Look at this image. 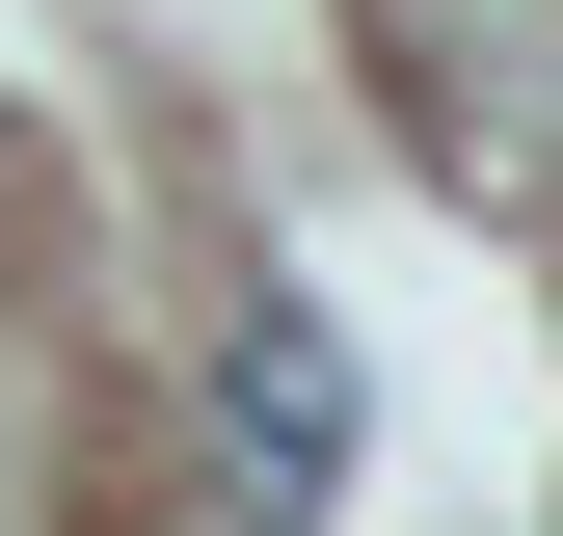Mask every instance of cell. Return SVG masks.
Listing matches in <instances>:
<instances>
[{
  "mask_svg": "<svg viewBox=\"0 0 563 536\" xmlns=\"http://www.w3.org/2000/svg\"><path fill=\"white\" fill-rule=\"evenodd\" d=\"M0 215H27V188H0Z\"/></svg>",
  "mask_w": 563,
  "mask_h": 536,
  "instance_id": "2",
  "label": "cell"
},
{
  "mask_svg": "<svg viewBox=\"0 0 563 536\" xmlns=\"http://www.w3.org/2000/svg\"><path fill=\"white\" fill-rule=\"evenodd\" d=\"M216 456H242L268 510H322L349 456H376V402H349V322H322V295H242V322H216Z\"/></svg>",
  "mask_w": 563,
  "mask_h": 536,
  "instance_id": "1",
  "label": "cell"
}]
</instances>
